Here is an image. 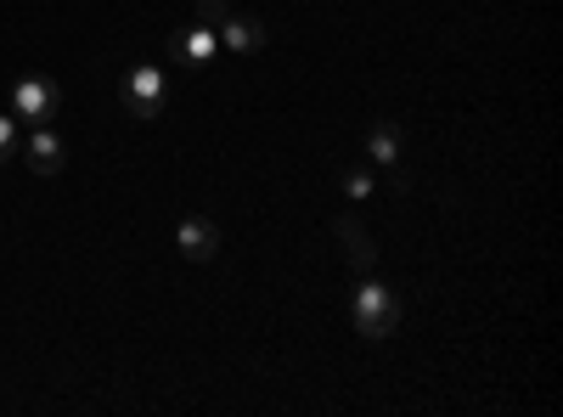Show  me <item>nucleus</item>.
<instances>
[{
  "label": "nucleus",
  "instance_id": "1",
  "mask_svg": "<svg viewBox=\"0 0 563 417\" xmlns=\"http://www.w3.org/2000/svg\"><path fill=\"white\" fill-rule=\"evenodd\" d=\"M350 321L361 339H389L395 321H400V294L389 283H361L350 294Z\"/></svg>",
  "mask_w": 563,
  "mask_h": 417
},
{
  "label": "nucleus",
  "instance_id": "2",
  "mask_svg": "<svg viewBox=\"0 0 563 417\" xmlns=\"http://www.w3.org/2000/svg\"><path fill=\"white\" fill-rule=\"evenodd\" d=\"M164 90H169V79H164L158 63H135V68H124V79H119V102H124L130 119H158Z\"/></svg>",
  "mask_w": 563,
  "mask_h": 417
},
{
  "label": "nucleus",
  "instance_id": "3",
  "mask_svg": "<svg viewBox=\"0 0 563 417\" xmlns=\"http://www.w3.org/2000/svg\"><path fill=\"white\" fill-rule=\"evenodd\" d=\"M57 108H63V85H57L52 74H23V79L12 85V113H18V119L52 124Z\"/></svg>",
  "mask_w": 563,
  "mask_h": 417
},
{
  "label": "nucleus",
  "instance_id": "4",
  "mask_svg": "<svg viewBox=\"0 0 563 417\" xmlns=\"http://www.w3.org/2000/svg\"><path fill=\"white\" fill-rule=\"evenodd\" d=\"M18 153L29 158L34 175H57V169L68 164V142H63V130H52V124H34V130L23 135Z\"/></svg>",
  "mask_w": 563,
  "mask_h": 417
},
{
  "label": "nucleus",
  "instance_id": "5",
  "mask_svg": "<svg viewBox=\"0 0 563 417\" xmlns=\"http://www.w3.org/2000/svg\"><path fill=\"white\" fill-rule=\"evenodd\" d=\"M169 52H175L180 68H203V63H214V52H220V29H209V23L192 18V23L169 40Z\"/></svg>",
  "mask_w": 563,
  "mask_h": 417
},
{
  "label": "nucleus",
  "instance_id": "6",
  "mask_svg": "<svg viewBox=\"0 0 563 417\" xmlns=\"http://www.w3.org/2000/svg\"><path fill=\"white\" fill-rule=\"evenodd\" d=\"M333 238H339V254L350 260V271H372V265H378V243H372V231L355 215L333 220Z\"/></svg>",
  "mask_w": 563,
  "mask_h": 417
},
{
  "label": "nucleus",
  "instance_id": "7",
  "mask_svg": "<svg viewBox=\"0 0 563 417\" xmlns=\"http://www.w3.org/2000/svg\"><path fill=\"white\" fill-rule=\"evenodd\" d=\"M265 34H271V29H265L254 12H225V23H220V45H225L231 57H254L260 45H265Z\"/></svg>",
  "mask_w": 563,
  "mask_h": 417
},
{
  "label": "nucleus",
  "instance_id": "8",
  "mask_svg": "<svg viewBox=\"0 0 563 417\" xmlns=\"http://www.w3.org/2000/svg\"><path fill=\"white\" fill-rule=\"evenodd\" d=\"M175 243H180L186 260H214L220 254V226L209 215H186L180 231H175Z\"/></svg>",
  "mask_w": 563,
  "mask_h": 417
},
{
  "label": "nucleus",
  "instance_id": "9",
  "mask_svg": "<svg viewBox=\"0 0 563 417\" xmlns=\"http://www.w3.org/2000/svg\"><path fill=\"white\" fill-rule=\"evenodd\" d=\"M366 158L378 164V169H395L400 164V124H389V119L372 124L366 130Z\"/></svg>",
  "mask_w": 563,
  "mask_h": 417
},
{
  "label": "nucleus",
  "instance_id": "10",
  "mask_svg": "<svg viewBox=\"0 0 563 417\" xmlns=\"http://www.w3.org/2000/svg\"><path fill=\"white\" fill-rule=\"evenodd\" d=\"M23 147V130H18V113H0V164Z\"/></svg>",
  "mask_w": 563,
  "mask_h": 417
},
{
  "label": "nucleus",
  "instance_id": "11",
  "mask_svg": "<svg viewBox=\"0 0 563 417\" xmlns=\"http://www.w3.org/2000/svg\"><path fill=\"white\" fill-rule=\"evenodd\" d=\"M225 12H231V0H198V23H209V29H220Z\"/></svg>",
  "mask_w": 563,
  "mask_h": 417
},
{
  "label": "nucleus",
  "instance_id": "12",
  "mask_svg": "<svg viewBox=\"0 0 563 417\" xmlns=\"http://www.w3.org/2000/svg\"><path fill=\"white\" fill-rule=\"evenodd\" d=\"M344 198H372V175L366 169H344Z\"/></svg>",
  "mask_w": 563,
  "mask_h": 417
}]
</instances>
